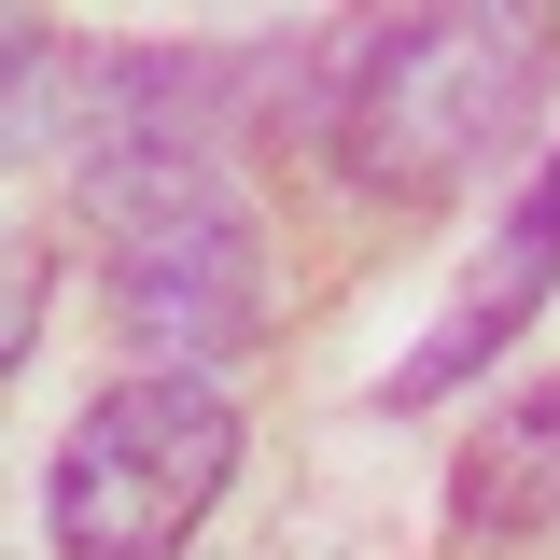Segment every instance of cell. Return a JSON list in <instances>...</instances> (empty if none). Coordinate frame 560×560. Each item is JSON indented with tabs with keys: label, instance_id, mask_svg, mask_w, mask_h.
Wrapping results in <instances>:
<instances>
[{
	"label": "cell",
	"instance_id": "4",
	"mask_svg": "<svg viewBox=\"0 0 560 560\" xmlns=\"http://www.w3.org/2000/svg\"><path fill=\"white\" fill-rule=\"evenodd\" d=\"M547 294H560V154L533 168V183H518V210H504V238L477 253V280L448 294V323H434V337H420L407 364L378 378V393H393V407H434V393L490 378V364H504V337H518Z\"/></svg>",
	"mask_w": 560,
	"mask_h": 560
},
{
	"label": "cell",
	"instance_id": "1",
	"mask_svg": "<svg viewBox=\"0 0 560 560\" xmlns=\"http://www.w3.org/2000/svg\"><path fill=\"white\" fill-rule=\"evenodd\" d=\"M560 84L547 14H393L337 57V168L364 197H448L504 168Z\"/></svg>",
	"mask_w": 560,
	"mask_h": 560
},
{
	"label": "cell",
	"instance_id": "3",
	"mask_svg": "<svg viewBox=\"0 0 560 560\" xmlns=\"http://www.w3.org/2000/svg\"><path fill=\"white\" fill-rule=\"evenodd\" d=\"M113 323L140 350H168L183 378H197L210 350L267 337V238H253V210H224V197L127 210L113 224Z\"/></svg>",
	"mask_w": 560,
	"mask_h": 560
},
{
	"label": "cell",
	"instance_id": "2",
	"mask_svg": "<svg viewBox=\"0 0 560 560\" xmlns=\"http://www.w3.org/2000/svg\"><path fill=\"white\" fill-rule=\"evenodd\" d=\"M238 477V393L183 364H140L57 434L43 463V547L57 560H183Z\"/></svg>",
	"mask_w": 560,
	"mask_h": 560
},
{
	"label": "cell",
	"instance_id": "5",
	"mask_svg": "<svg viewBox=\"0 0 560 560\" xmlns=\"http://www.w3.org/2000/svg\"><path fill=\"white\" fill-rule=\"evenodd\" d=\"M448 518H463V547H547L560 533V378L504 393V420L448 477Z\"/></svg>",
	"mask_w": 560,
	"mask_h": 560
},
{
	"label": "cell",
	"instance_id": "6",
	"mask_svg": "<svg viewBox=\"0 0 560 560\" xmlns=\"http://www.w3.org/2000/svg\"><path fill=\"white\" fill-rule=\"evenodd\" d=\"M0 350H14V364L43 350V253H14V294H0Z\"/></svg>",
	"mask_w": 560,
	"mask_h": 560
}]
</instances>
